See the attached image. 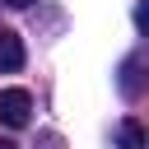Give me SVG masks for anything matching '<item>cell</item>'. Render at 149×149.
I'll return each instance as SVG.
<instances>
[{
	"instance_id": "cell-1",
	"label": "cell",
	"mask_w": 149,
	"mask_h": 149,
	"mask_svg": "<svg viewBox=\"0 0 149 149\" xmlns=\"http://www.w3.org/2000/svg\"><path fill=\"white\" fill-rule=\"evenodd\" d=\"M28 116H33V98H28V88H0V121L5 126H28Z\"/></svg>"
},
{
	"instance_id": "cell-4",
	"label": "cell",
	"mask_w": 149,
	"mask_h": 149,
	"mask_svg": "<svg viewBox=\"0 0 149 149\" xmlns=\"http://www.w3.org/2000/svg\"><path fill=\"white\" fill-rule=\"evenodd\" d=\"M135 28L149 37V0H140V5H135Z\"/></svg>"
},
{
	"instance_id": "cell-6",
	"label": "cell",
	"mask_w": 149,
	"mask_h": 149,
	"mask_svg": "<svg viewBox=\"0 0 149 149\" xmlns=\"http://www.w3.org/2000/svg\"><path fill=\"white\" fill-rule=\"evenodd\" d=\"M0 149H19V144H14V140H0Z\"/></svg>"
},
{
	"instance_id": "cell-7",
	"label": "cell",
	"mask_w": 149,
	"mask_h": 149,
	"mask_svg": "<svg viewBox=\"0 0 149 149\" xmlns=\"http://www.w3.org/2000/svg\"><path fill=\"white\" fill-rule=\"evenodd\" d=\"M144 135H149V130H144Z\"/></svg>"
},
{
	"instance_id": "cell-5",
	"label": "cell",
	"mask_w": 149,
	"mask_h": 149,
	"mask_svg": "<svg viewBox=\"0 0 149 149\" xmlns=\"http://www.w3.org/2000/svg\"><path fill=\"white\" fill-rule=\"evenodd\" d=\"M5 5H9V9H28L33 0H5Z\"/></svg>"
},
{
	"instance_id": "cell-2",
	"label": "cell",
	"mask_w": 149,
	"mask_h": 149,
	"mask_svg": "<svg viewBox=\"0 0 149 149\" xmlns=\"http://www.w3.org/2000/svg\"><path fill=\"white\" fill-rule=\"evenodd\" d=\"M112 144H116V149H149V135H144V126H140L135 116H126V121H116Z\"/></svg>"
},
{
	"instance_id": "cell-3",
	"label": "cell",
	"mask_w": 149,
	"mask_h": 149,
	"mask_svg": "<svg viewBox=\"0 0 149 149\" xmlns=\"http://www.w3.org/2000/svg\"><path fill=\"white\" fill-rule=\"evenodd\" d=\"M14 70H23V37L19 33H0V74H14Z\"/></svg>"
}]
</instances>
